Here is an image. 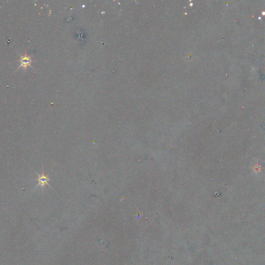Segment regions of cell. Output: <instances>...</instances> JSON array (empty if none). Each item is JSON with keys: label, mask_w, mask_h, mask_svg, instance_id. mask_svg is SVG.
Returning <instances> with one entry per match:
<instances>
[{"label": "cell", "mask_w": 265, "mask_h": 265, "mask_svg": "<svg viewBox=\"0 0 265 265\" xmlns=\"http://www.w3.org/2000/svg\"><path fill=\"white\" fill-rule=\"evenodd\" d=\"M31 65V58L25 55L24 56L21 57L20 58V67H23V68H27L28 66H30Z\"/></svg>", "instance_id": "obj_1"}, {"label": "cell", "mask_w": 265, "mask_h": 265, "mask_svg": "<svg viewBox=\"0 0 265 265\" xmlns=\"http://www.w3.org/2000/svg\"><path fill=\"white\" fill-rule=\"evenodd\" d=\"M38 182H39V184L41 185H45L47 184V182H48V178H47L46 176L44 175H42L38 178Z\"/></svg>", "instance_id": "obj_2"}]
</instances>
